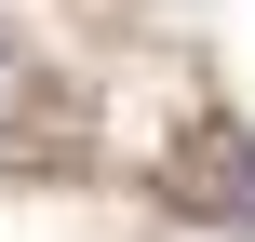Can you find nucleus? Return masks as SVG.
<instances>
[{"label":"nucleus","instance_id":"f257e3e1","mask_svg":"<svg viewBox=\"0 0 255 242\" xmlns=\"http://www.w3.org/2000/svg\"><path fill=\"white\" fill-rule=\"evenodd\" d=\"M13 94H27V67H13V54H0V121H13Z\"/></svg>","mask_w":255,"mask_h":242}]
</instances>
